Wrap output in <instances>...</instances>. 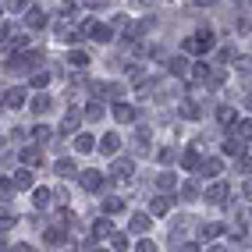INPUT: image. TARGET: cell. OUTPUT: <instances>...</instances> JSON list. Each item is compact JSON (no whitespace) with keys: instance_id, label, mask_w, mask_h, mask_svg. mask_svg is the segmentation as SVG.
<instances>
[{"instance_id":"obj_1","label":"cell","mask_w":252,"mask_h":252,"mask_svg":"<svg viewBox=\"0 0 252 252\" xmlns=\"http://www.w3.org/2000/svg\"><path fill=\"white\" fill-rule=\"evenodd\" d=\"M185 46H189V50H210V46H213V36H210V32H199V36L189 39Z\"/></svg>"},{"instance_id":"obj_2","label":"cell","mask_w":252,"mask_h":252,"mask_svg":"<svg viewBox=\"0 0 252 252\" xmlns=\"http://www.w3.org/2000/svg\"><path fill=\"white\" fill-rule=\"evenodd\" d=\"M82 185H86V189H96V185H99V174H96V171H86V174H82Z\"/></svg>"},{"instance_id":"obj_3","label":"cell","mask_w":252,"mask_h":252,"mask_svg":"<svg viewBox=\"0 0 252 252\" xmlns=\"http://www.w3.org/2000/svg\"><path fill=\"white\" fill-rule=\"evenodd\" d=\"M114 174H131V163L128 160H117L114 163Z\"/></svg>"},{"instance_id":"obj_4","label":"cell","mask_w":252,"mask_h":252,"mask_svg":"<svg viewBox=\"0 0 252 252\" xmlns=\"http://www.w3.org/2000/svg\"><path fill=\"white\" fill-rule=\"evenodd\" d=\"M114 149H117V135H107L103 139V153H114Z\"/></svg>"},{"instance_id":"obj_5","label":"cell","mask_w":252,"mask_h":252,"mask_svg":"<svg viewBox=\"0 0 252 252\" xmlns=\"http://www.w3.org/2000/svg\"><path fill=\"white\" fill-rule=\"evenodd\" d=\"M29 181H32V178H29V171H18V174H14V185H22V189H25Z\"/></svg>"},{"instance_id":"obj_6","label":"cell","mask_w":252,"mask_h":252,"mask_svg":"<svg viewBox=\"0 0 252 252\" xmlns=\"http://www.w3.org/2000/svg\"><path fill=\"white\" fill-rule=\"evenodd\" d=\"M7 103H11V107H18V103H22V89H11V96H7Z\"/></svg>"},{"instance_id":"obj_7","label":"cell","mask_w":252,"mask_h":252,"mask_svg":"<svg viewBox=\"0 0 252 252\" xmlns=\"http://www.w3.org/2000/svg\"><path fill=\"white\" fill-rule=\"evenodd\" d=\"M78 149H82V153H89V149H93V139L82 135V139H78Z\"/></svg>"},{"instance_id":"obj_8","label":"cell","mask_w":252,"mask_h":252,"mask_svg":"<svg viewBox=\"0 0 252 252\" xmlns=\"http://www.w3.org/2000/svg\"><path fill=\"white\" fill-rule=\"evenodd\" d=\"M146 224H149L146 217H135V220H131V227H135V231H146Z\"/></svg>"},{"instance_id":"obj_9","label":"cell","mask_w":252,"mask_h":252,"mask_svg":"<svg viewBox=\"0 0 252 252\" xmlns=\"http://www.w3.org/2000/svg\"><path fill=\"white\" fill-rule=\"evenodd\" d=\"M22 160L25 163H39V153H32V149H29V153H22Z\"/></svg>"},{"instance_id":"obj_10","label":"cell","mask_w":252,"mask_h":252,"mask_svg":"<svg viewBox=\"0 0 252 252\" xmlns=\"http://www.w3.org/2000/svg\"><path fill=\"white\" fill-rule=\"evenodd\" d=\"M139 252H157V249H153V242H142V245H139Z\"/></svg>"}]
</instances>
